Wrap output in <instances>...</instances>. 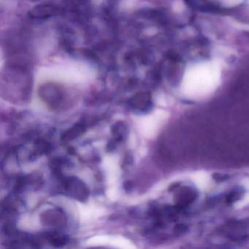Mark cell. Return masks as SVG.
Instances as JSON below:
<instances>
[{"mask_svg": "<svg viewBox=\"0 0 249 249\" xmlns=\"http://www.w3.org/2000/svg\"><path fill=\"white\" fill-rule=\"evenodd\" d=\"M220 75V66L217 62H202L191 67L185 75L190 85L207 86L214 84Z\"/></svg>", "mask_w": 249, "mask_h": 249, "instance_id": "obj_1", "label": "cell"}, {"mask_svg": "<svg viewBox=\"0 0 249 249\" xmlns=\"http://www.w3.org/2000/svg\"><path fill=\"white\" fill-rule=\"evenodd\" d=\"M64 187L72 197L84 202L89 195V191L85 184L77 178H68L64 180Z\"/></svg>", "mask_w": 249, "mask_h": 249, "instance_id": "obj_2", "label": "cell"}, {"mask_svg": "<svg viewBox=\"0 0 249 249\" xmlns=\"http://www.w3.org/2000/svg\"><path fill=\"white\" fill-rule=\"evenodd\" d=\"M42 98L53 107H56L62 101L63 94L62 91L55 86H46L43 87L40 91Z\"/></svg>", "mask_w": 249, "mask_h": 249, "instance_id": "obj_3", "label": "cell"}, {"mask_svg": "<svg viewBox=\"0 0 249 249\" xmlns=\"http://www.w3.org/2000/svg\"><path fill=\"white\" fill-rule=\"evenodd\" d=\"M151 99L146 94H138L134 96L130 101L129 105L132 108L139 111L145 112L151 108Z\"/></svg>", "mask_w": 249, "mask_h": 249, "instance_id": "obj_4", "label": "cell"}, {"mask_svg": "<svg viewBox=\"0 0 249 249\" xmlns=\"http://www.w3.org/2000/svg\"><path fill=\"white\" fill-rule=\"evenodd\" d=\"M111 132L118 142H122L126 139L128 135V129L124 122H116L111 128Z\"/></svg>", "mask_w": 249, "mask_h": 249, "instance_id": "obj_5", "label": "cell"}, {"mask_svg": "<svg viewBox=\"0 0 249 249\" xmlns=\"http://www.w3.org/2000/svg\"><path fill=\"white\" fill-rule=\"evenodd\" d=\"M196 198V194L195 190H192L191 189H186L183 191L179 196L178 206L180 208H184L192 203Z\"/></svg>", "mask_w": 249, "mask_h": 249, "instance_id": "obj_6", "label": "cell"}, {"mask_svg": "<svg viewBox=\"0 0 249 249\" xmlns=\"http://www.w3.org/2000/svg\"><path fill=\"white\" fill-rule=\"evenodd\" d=\"M85 131V126L83 124H77L73 127L64 134L62 140L65 141H71L81 135Z\"/></svg>", "mask_w": 249, "mask_h": 249, "instance_id": "obj_7", "label": "cell"}, {"mask_svg": "<svg viewBox=\"0 0 249 249\" xmlns=\"http://www.w3.org/2000/svg\"><path fill=\"white\" fill-rule=\"evenodd\" d=\"M68 242V237L64 235H53L51 239L50 243L52 246L55 247H62L64 245L66 244Z\"/></svg>", "mask_w": 249, "mask_h": 249, "instance_id": "obj_8", "label": "cell"}, {"mask_svg": "<svg viewBox=\"0 0 249 249\" xmlns=\"http://www.w3.org/2000/svg\"><path fill=\"white\" fill-rule=\"evenodd\" d=\"M242 196V192L241 191H234V192H231V193L230 194V195H228L227 196V201L229 203H233V202H236V201L238 200L240 197Z\"/></svg>", "mask_w": 249, "mask_h": 249, "instance_id": "obj_9", "label": "cell"}]
</instances>
